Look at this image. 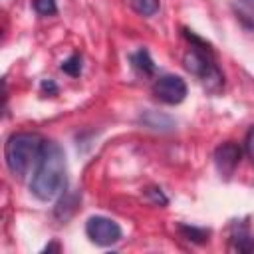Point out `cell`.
Wrapping results in <instances>:
<instances>
[{
	"mask_svg": "<svg viewBox=\"0 0 254 254\" xmlns=\"http://www.w3.org/2000/svg\"><path fill=\"white\" fill-rule=\"evenodd\" d=\"M141 121H143V125H147L149 129H155V131H169V129L175 127V123L169 115H161V113L151 111V109L143 111Z\"/></svg>",
	"mask_w": 254,
	"mask_h": 254,
	"instance_id": "obj_8",
	"label": "cell"
},
{
	"mask_svg": "<svg viewBox=\"0 0 254 254\" xmlns=\"http://www.w3.org/2000/svg\"><path fill=\"white\" fill-rule=\"evenodd\" d=\"M240 157H242V151H240V147L236 143L226 141V143L218 145L216 151H214V163H216L218 173L230 177L234 173V169L238 167Z\"/></svg>",
	"mask_w": 254,
	"mask_h": 254,
	"instance_id": "obj_6",
	"label": "cell"
},
{
	"mask_svg": "<svg viewBox=\"0 0 254 254\" xmlns=\"http://www.w3.org/2000/svg\"><path fill=\"white\" fill-rule=\"evenodd\" d=\"M34 10L40 16H54L58 14V4L56 0H34Z\"/></svg>",
	"mask_w": 254,
	"mask_h": 254,
	"instance_id": "obj_12",
	"label": "cell"
},
{
	"mask_svg": "<svg viewBox=\"0 0 254 254\" xmlns=\"http://www.w3.org/2000/svg\"><path fill=\"white\" fill-rule=\"evenodd\" d=\"M129 4L141 16H153L159 10V0H129Z\"/></svg>",
	"mask_w": 254,
	"mask_h": 254,
	"instance_id": "obj_10",
	"label": "cell"
},
{
	"mask_svg": "<svg viewBox=\"0 0 254 254\" xmlns=\"http://www.w3.org/2000/svg\"><path fill=\"white\" fill-rule=\"evenodd\" d=\"M44 141L38 133H14L8 137L6 145H4V159H6V167L12 175L16 177H26L44 147Z\"/></svg>",
	"mask_w": 254,
	"mask_h": 254,
	"instance_id": "obj_3",
	"label": "cell"
},
{
	"mask_svg": "<svg viewBox=\"0 0 254 254\" xmlns=\"http://www.w3.org/2000/svg\"><path fill=\"white\" fill-rule=\"evenodd\" d=\"M153 95L167 105H179L187 97V81L173 73L159 75L153 81Z\"/></svg>",
	"mask_w": 254,
	"mask_h": 254,
	"instance_id": "obj_5",
	"label": "cell"
},
{
	"mask_svg": "<svg viewBox=\"0 0 254 254\" xmlns=\"http://www.w3.org/2000/svg\"><path fill=\"white\" fill-rule=\"evenodd\" d=\"M65 155L56 141H44L42 153L32 169L30 192L44 202L54 200L65 189Z\"/></svg>",
	"mask_w": 254,
	"mask_h": 254,
	"instance_id": "obj_1",
	"label": "cell"
},
{
	"mask_svg": "<svg viewBox=\"0 0 254 254\" xmlns=\"http://www.w3.org/2000/svg\"><path fill=\"white\" fill-rule=\"evenodd\" d=\"M230 248L238 252H250L254 248V236L250 234L248 226H236L230 236Z\"/></svg>",
	"mask_w": 254,
	"mask_h": 254,
	"instance_id": "obj_7",
	"label": "cell"
},
{
	"mask_svg": "<svg viewBox=\"0 0 254 254\" xmlns=\"http://www.w3.org/2000/svg\"><path fill=\"white\" fill-rule=\"evenodd\" d=\"M183 36L189 42V48L183 58L185 67L204 85L206 91L218 93L224 85V73L216 64L212 48L204 40H200L196 34H192L190 30H185Z\"/></svg>",
	"mask_w": 254,
	"mask_h": 254,
	"instance_id": "obj_2",
	"label": "cell"
},
{
	"mask_svg": "<svg viewBox=\"0 0 254 254\" xmlns=\"http://www.w3.org/2000/svg\"><path fill=\"white\" fill-rule=\"evenodd\" d=\"M85 234L97 246H111V244H117L121 240L123 230L113 218L89 216L87 222H85Z\"/></svg>",
	"mask_w": 254,
	"mask_h": 254,
	"instance_id": "obj_4",
	"label": "cell"
},
{
	"mask_svg": "<svg viewBox=\"0 0 254 254\" xmlns=\"http://www.w3.org/2000/svg\"><path fill=\"white\" fill-rule=\"evenodd\" d=\"M131 65L139 71V73H143V75H151L153 71H155V64H153V60H151V56H149V52L147 50H137L135 54H131Z\"/></svg>",
	"mask_w": 254,
	"mask_h": 254,
	"instance_id": "obj_9",
	"label": "cell"
},
{
	"mask_svg": "<svg viewBox=\"0 0 254 254\" xmlns=\"http://www.w3.org/2000/svg\"><path fill=\"white\" fill-rule=\"evenodd\" d=\"M244 147H246V153H248V157L252 159V163H254V125L248 129V133H246V139H244Z\"/></svg>",
	"mask_w": 254,
	"mask_h": 254,
	"instance_id": "obj_13",
	"label": "cell"
},
{
	"mask_svg": "<svg viewBox=\"0 0 254 254\" xmlns=\"http://www.w3.org/2000/svg\"><path fill=\"white\" fill-rule=\"evenodd\" d=\"M62 69L65 71V73H69V75H79L81 73V56L79 54H73V56H69L65 62H62Z\"/></svg>",
	"mask_w": 254,
	"mask_h": 254,
	"instance_id": "obj_11",
	"label": "cell"
}]
</instances>
